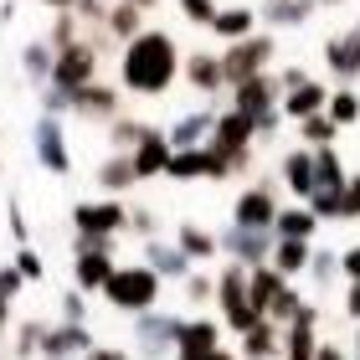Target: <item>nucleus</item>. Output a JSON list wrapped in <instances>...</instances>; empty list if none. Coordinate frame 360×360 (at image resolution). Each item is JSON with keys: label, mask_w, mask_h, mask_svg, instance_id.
Here are the masks:
<instances>
[{"label": "nucleus", "mask_w": 360, "mask_h": 360, "mask_svg": "<svg viewBox=\"0 0 360 360\" xmlns=\"http://www.w3.org/2000/svg\"><path fill=\"white\" fill-rule=\"evenodd\" d=\"M283 288H288V278L278 273V268H268V263H263V268H252V299L263 304V314H268V304H273Z\"/></svg>", "instance_id": "c756f323"}, {"label": "nucleus", "mask_w": 360, "mask_h": 360, "mask_svg": "<svg viewBox=\"0 0 360 360\" xmlns=\"http://www.w3.org/2000/svg\"><path fill=\"white\" fill-rule=\"evenodd\" d=\"M175 68H180L175 37H165V31H139V37L129 41L124 62H119V77H124V88H134V93H165L175 83Z\"/></svg>", "instance_id": "f257e3e1"}, {"label": "nucleus", "mask_w": 360, "mask_h": 360, "mask_svg": "<svg viewBox=\"0 0 360 360\" xmlns=\"http://www.w3.org/2000/svg\"><path fill=\"white\" fill-rule=\"evenodd\" d=\"M180 11H186V21H195V26H211L217 21V0H180Z\"/></svg>", "instance_id": "79ce46f5"}, {"label": "nucleus", "mask_w": 360, "mask_h": 360, "mask_svg": "<svg viewBox=\"0 0 360 360\" xmlns=\"http://www.w3.org/2000/svg\"><path fill=\"white\" fill-rule=\"evenodd\" d=\"M186 72H191V88H195V93H217V88L226 83V72H221V57H211V52H195Z\"/></svg>", "instance_id": "393cba45"}, {"label": "nucleus", "mask_w": 360, "mask_h": 360, "mask_svg": "<svg viewBox=\"0 0 360 360\" xmlns=\"http://www.w3.org/2000/svg\"><path fill=\"white\" fill-rule=\"evenodd\" d=\"M175 335H180V319L175 314H139L134 319V345H139V355H165V345H175Z\"/></svg>", "instance_id": "9b49d317"}, {"label": "nucleus", "mask_w": 360, "mask_h": 360, "mask_svg": "<svg viewBox=\"0 0 360 360\" xmlns=\"http://www.w3.org/2000/svg\"><path fill=\"white\" fill-rule=\"evenodd\" d=\"M11 237L26 242V221H21V206H11Z\"/></svg>", "instance_id": "603ef678"}, {"label": "nucleus", "mask_w": 360, "mask_h": 360, "mask_svg": "<svg viewBox=\"0 0 360 360\" xmlns=\"http://www.w3.org/2000/svg\"><path fill=\"white\" fill-rule=\"evenodd\" d=\"M314 360H350V355H345V350H335V345H319V355H314Z\"/></svg>", "instance_id": "864d4df0"}, {"label": "nucleus", "mask_w": 360, "mask_h": 360, "mask_svg": "<svg viewBox=\"0 0 360 360\" xmlns=\"http://www.w3.org/2000/svg\"><path fill=\"white\" fill-rule=\"evenodd\" d=\"M242 355H248V360H273V355H283V324H273V319L252 324V330L242 335Z\"/></svg>", "instance_id": "6ab92c4d"}, {"label": "nucleus", "mask_w": 360, "mask_h": 360, "mask_svg": "<svg viewBox=\"0 0 360 360\" xmlns=\"http://www.w3.org/2000/svg\"><path fill=\"white\" fill-rule=\"evenodd\" d=\"M98 180H103V186L108 191H129V186H134V160H129V155H113V160H103V170H98Z\"/></svg>", "instance_id": "7c9ffc66"}, {"label": "nucleus", "mask_w": 360, "mask_h": 360, "mask_svg": "<svg viewBox=\"0 0 360 360\" xmlns=\"http://www.w3.org/2000/svg\"><path fill=\"white\" fill-rule=\"evenodd\" d=\"M232 221L237 226H273L278 221V201H273V186H252L237 195L232 206Z\"/></svg>", "instance_id": "f8f14e48"}, {"label": "nucleus", "mask_w": 360, "mask_h": 360, "mask_svg": "<svg viewBox=\"0 0 360 360\" xmlns=\"http://www.w3.org/2000/svg\"><path fill=\"white\" fill-rule=\"evenodd\" d=\"M170 155H175V150H170V139H165V134H150L129 160H134V175H139V180H150V175H160V170L170 165Z\"/></svg>", "instance_id": "412c9836"}, {"label": "nucleus", "mask_w": 360, "mask_h": 360, "mask_svg": "<svg viewBox=\"0 0 360 360\" xmlns=\"http://www.w3.org/2000/svg\"><path fill=\"white\" fill-rule=\"evenodd\" d=\"M324 62H330V72H335V77L355 83V77H360V31L330 37V41H324Z\"/></svg>", "instance_id": "ddd939ff"}, {"label": "nucleus", "mask_w": 360, "mask_h": 360, "mask_svg": "<svg viewBox=\"0 0 360 360\" xmlns=\"http://www.w3.org/2000/svg\"><path fill=\"white\" fill-rule=\"evenodd\" d=\"M72 221H77V252H108V237L129 221V211L119 201H98V206L83 201L72 211Z\"/></svg>", "instance_id": "20e7f679"}, {"label": "nucleus", "mask_w": 360, "mask_h": 360, "mask_svg": "<svg viewBox=\"0 0 360 360\" xmlns=\"http://www.w3.org/2000/svg\"><path fill=\"white\" fill-rule=\"evenodd\" d=\"M309 211H314V217L319 221H330V217H340V191H314V195H309Z\"/></svg>", "instance_id": "a19ab883"}, {"label": "nucleus", "mask_w": 360, "mask_h": 360, "mask_svg": "<svg viewBox=\"0 0 360 360\" xmlns=\"http://www.w3.org/2000/svg\"><path fill=\"white\" fill-rule=\"evenodd\" d=\"M345 314L360 319V283H350V293H345Z\"/></svg>", "instance_id": "3c124183"}, {"label": "nucleus", "mask_w": 360, "mask_h": 360, "mask_svg": "<svg viewBox=\"0 0 360 360\" xmlns=\"http://www.w3.org/2000/svg\"><path fill=\"white\" fill-rule=\"evenodd\" d=\"M273 232H278V237H299V242H309V237L319 232V217H314L309 206H288V211H278Z\"/></svg>", "instance_id": "b1692460"}, {"label": "nucleus", "mask_w": 360, "mask_h": 360, "mask_svg": "<svg viewBox=\"0 0 360 360\" xmlns=\"http://www.w3.org/2000/svg\"><path fill=\"white\" fill-rule=\"evenodd\" d=\"M268 57H273V37L268 31H252V37H242V41H232V52L221 57V72H226V83H248V77H257L268 68Z\"/></svg>", "instance_id": "423d86ee"}, {"label": "nucleus", "mask_w": 360, "mask_h": 360, "mask_svg": "<svg viewBox=\"0 0 360 360\" xmlns=\"http://www.w3.org/2000/svg\"><path fill=\"white\" fill-rule=\"evenodd\" d=\"M150 134H160V129H150V124H113V144H119V155H129V150H139Z\"/></svg>", "instance_id": "4c0bfd02"}, {"label": "nucleus", "mask_w": 360, "mask_h": 360, "mask_svg": "<svg viewBox=\"0 0 360 360\" xmlns=\"http://www.w3.org/2000/svg\"><path fill=\"white\" fill-rule=\"evenodd\" d=\"M15 268H21L26 278H41V273H46V263H41V257L31 252V248H21V252H15Z\"/></svg>", "instance_id": "c03bdc74"}, {"label": "nucleus", "mask_w": 360, "mask_h": 360, "mask_svg": "<svg viewBox=\"0 0 360 360\" xmlns=\"http://www.w3.org/2000/svg\"><path fill=\"white\" fill-rule=\"evenodd\" d=\"M21 68H26L31 83H41V88H46V83H52V68H57V46H52V41H31Z\"/></svg>", "instance_id": "bb28decb"}, {"label": "nucleus", "mask_w": 360, "mask_h": 360, "mask_svg": "<svg viewBox=\"0 0 360 360\" xmlns=\"http://www.w3.org/2000/svg\"><path fill=\"white\" fill-rule=\"evenodd\" d=\"M232 93H237L232 108L248 113V119L257 124V134H273V129L283 124V98H278V93H283V83H278V77H263V72H257V77H248V83H237Z\"/></svg>", "instance_id": "7ed1b4c3"}, {"label": "nucleus", "mask_w": 360, "mask_h": 360, "mask_svg": "<svg viewBox=\"0 0 360 360\" xmlns=\"http://www.w3.org/2000/svg\"><path fill=\"white\" fill-rule=\"evenodd\" d=\"M299 134L309 139V150H324V144L340 134V124L330 119V113H314V119H304V124H299Z\"/></svg>", "instance_id": "f704fd0d"}, {"label": "nucleus", "mask_w": 360, "mask_h": 360, "mask_svg": "<svg viewBox=\"0 0 360 360\" xmlns=\"http://www.w3.org/2000/svg\"><path fill=\"white\" fill-rule=\"evenodd\" d=\"M72 278H77V288H108V278H113V263H108V252H77V263H72Z\"/></svg>", "instance_id": "4be33fe9"}, {"label": "nucleus", "mask_w": 360, "mask_h": 360, "mask_svg": "<svg viewBox=\"0 0 360 360\" xmlns=\"http://www.w3.org/2000/svg\"><path fill=\"white\" fill-rule=\"evenodd\" d=\"M144 257H150V268H155L160 278H165V273H170V278H191V263H195L180 242H175V248H170V242H150V248H144Z\"/></svg>", "instance_id": "aec40b11"}, {"label": "nucleus", "mask_w": 360, "mask_h": 360, "mask_svg": "<svg viewBox=\"0 0 360 360\" xmlns=\"http://www.w3.org/2000/svg\"><path fill=\"white\" fill-rule=\"evenodd\" d=\"M108 304L113 309H124V314H150V309L160 304V273L155 268H113L108 278Z\"/></svg>", "instance_id": "f03ea898"}, {"label": "nucleus", "mask_w": 360, "mask_h": 360, "mask_svg": "<svg viewBox=\"0 0 360 360\" xmlns=\"http://www.w3.org/2000/svg\"><path fill=\"white\" fill-rule=\"evenodd\" d=\"M108 31L134 41V37H139V6H129V0H124V6H113V11H108Z\"/></svg>", "instance_id": "c9c22d12"}, {"label": "nucleus", "mask_w": 360, "mask_h": 360, "mask_svg": "<svg viewBox=\"0 0 360 360\" xmlns=\"http://www.w3.org/2000/svg\"><path fill=\"white\" fill-rule=\"evenodd\" d=\"M309 242H299V237H278V248H273V268L283 273V278H299V273H309Z\"/></svg>", "instance_id": "5701e85b"}, {"label": "nucleus", "mask_w": 360, "mask_h": 360, "mask_svg": "<svg viewBox=\"0 0 360 360\" xmlns=\"http://www.w3.org/2000/svg\"><path fill=\"white\" fill-rule=\"evenodd\" d=\"M314 170H319V186L324 191H340V186H345V165H340V155L330 150V144H324V150H314Z\"/></svg>", "instance_id": "2f4dec72"}, {"label": "nucleus", "mask_w": 360, "mask_h": 360, "mask_svg": "<svg viewBox=\"0 0 360 360\" xmlns=\"http://www.w3.org/2000/svg\"><path fill=\"white\" fill-rule=\"evenodd\" d=\"M217 350H221V324L217 319H180V335H175L180 360H211Z\"/></svg>", "instance_id": "1a4fd4ad"}, {"label": "nucleus", "mask_w": 360, "mask_h": 360, "mask_svg": "<svg viewBox=\"0 0 360 360\" xmlns=\"http://www.w3.org/2000/svg\"><path fill=\"white\" fill-rule=\"evenodd\" d=\"M340 273H345V268H340V257H335V252H314V257H309V278H314L319 288H330Z\"/></svg>", "instance_id": "58836bf2"}, {"label": "nucleus", "mask_w": 360, "mask_h": 360, "mask_svg": "<svg viewBox=\"0 0 360 360\" xmlns=\"http://www.w3.org/2000/svg\"><path fill=\"white\" fill-rule=\"evenodd\" d=\"M217 242H221V252H232V263H242V268H263V263H273L278 232H273V226H237V221H232Z\"/></svg>", "instance_id": "39448f33"}, {"label": "nucleus", "mask_w": 360, "mask_h": 360, "mask_svg": "<svg viewBox=\"0 0 360 360\" xmlns=\"http://www.w3.org/2000/svg\"><path fill=\"white\" fill-rule=\"evenodd\" d=\"M206 134H217V113H211V108L186 113V119H180L165 139H170V150H201V139H206Z\"/></svg>", "instance_id": "f3484780"}, {"label": "nucleus", "mask_w": 360, "mask_h": 360, "mask_svg": "<svg viewBox=\"0 0 360 360\" xmlns=\"http://www.w3.org/2000/svg\"><path fill=\"white\" fill-rule=\"evenodd\" d=\"M93 72H98V52H93L88 41H72L68 52H57L52 88H62V93H77V88H88V83H93Z\"/></svg>", "instance_id": "6e6552de"}, {"label": "nucleus", "mask_w": 360, "mask_h": 360, "mask_svg": "<svg viewBox=\"0 0 360 360\" xmlns=\"http://www.w3.org/2000/svg\"><path fill=\"white\" fill-rule=\"evenodd\" d=\"M252 21H257V15L248 6H232V11H221L217 21H211V31L226 37V41H242V37H252Z\"/></svg>", "instance_id": "cd10ccee"}, {"label": "nucleus", "mask_w": 360, "mask_h": 360, "mask_svg": "<svg viewBox=\"0 0 360 360\" xmlns=\"http://www.w3.org/2000/svg\"><path fill=\"white\" fill-rule=\"evenodd\" d=\"M72 108H77V113H93V119H113V113H119V93L88 83V88L72 93Z\"/></svg>", "instance_id": "a878e982"}, {"label": "nucleus", "mask_w": 360, "mask_h": 360, "mask_svg": "<svg viewBox=\"0 0 360 360\" xmlns=\"http://www.w3.org/2000/svg\"><path fill=\"white\" fill-rule=\"evenodd\" d=\"M41 350L52 355V360H68V355H77V350H93V330H88V324H62V330H46Z\"/></svg>", "instance_id": "a211bd4d"}, {"label": "nucleus", "mask_w": 360, "mask_h": 360, "mask_svg": "<svg viewBox=\"0 0 360 360\" xmlns=\"http://www.w3.org/2000/svg\"><path fill=\"white\" fill-rule=\"evenodd\" d=\"M355 217H360V175L340 186V221H355Z\"/></svg>", "instance_id": "ea45409f"}, {"label": "nucleus", "mask_w": 360, "mask_h": 360, "mask_svg": "<svg viewBox=\"0 0 360 360\" xmlns=\"http://www.w3.org/2000/svg\"><path fill=\"white\" fill-rule=\"evenodd\" d=\"M175 242H180V248H186L191 257H211V252L221 248V242L211 237V232H201V226H195V221H180V237H175Z\"/></svg>", "instance_id": "473e14b6"}, {"label": "nucleus", "mask_w": 360, "mask_h": 360, "mask_svg": "<svg viewBox=\"0 0 360 360\" xmlns=\"http://www.w3.org/2000/svg\"><path fill=\"white\" fill-rule=\"evenodd\" d=\"M355 360H360V340H355Z\"/></svg>", "instance_id": "052dcab7"}, {"label": "nucleus", "mask_w": 360, "mask_h": 360, "mask_svg": "<svg viewBox=\"0 0 360 360\" xmlns=\"http://www.w3.org/2000/svg\"><path fill=\"white\" fill-rule=\"evenodd\" d=\"M72 37H77V21H72V15H62V21H57V31H52L46 41H52L57 52H68V46H72Z\"/></svg>", "instance_id": "37998d69"}, {"label": "nucleus", "mask_w": 360, "mask_h": 360, "mask_svg": "<svg viewBox=\"0 0 360 360\" xmlns=\"http://www.w3.org/2000/svg\"><path fill=\"white\" fill-rule=\"evenodd\" d=\"M340 268H345V278H350V283H360V248L340 252Z\"/></svg>", "instance_id": "09e8293b"}, {"label": "nucleus", "mask_w": 360, "mask_h": 360, "mask_svg": "<svg viewBox=\"0 0 360 360\" xmlns=\"http://www.w3.org/2000/svg\"><path fill=\"white\" fill-rule=\"evenodd\" d=\"M37 160L52 175H68L72 170V160H68V139H62V129H57V119H41L37 124Z\"/></svg>", "instance_id": "4468645a"}, {"label": "nucleus", "mask_w": 360, "mask_h": 360, "mask_svg": "<svg viewBox=\"0 0 360 360\" xmlns=\"http://www.w3.org/2000/svg\"><path fill=\"white\" fill-rule=\"evenodd\" d=\"M211 360H232V355H226V350H217V355H211Z\"/></svg>", "instance_id": "13d9d810"}, {"label": "nucleus", "mask_w": 360, "mask_h": 360, "mask_svg": "<svg viewBox=\"0 0 360 360\" xmlns=\"http://www.w3.org/2000/svg\"><path fill=\"white\" fill-rule=\"evenodd\" d=\"M21 283H26V273H21V268H0V299H11V293L21 288Z\"/></svg>", "instance_id": "a18cd8bd"}, {"label": "nucleus", "mask_w": 360, "mask_h": 360, "mask_svg": "<svg viewBox=\"0 0 360 360\" xmlns=\"http://www.w3.org/2000/svg\"><path fill=\"white\" fill-rule=\"evenodd\" d=\"M319 6H345V0H319Z\"/></svg>", "instance_id": "bf43d9fd"}, {"label": "nucleus", "mask_w": 360, "mask_h": 360, "mask_svg": "<svg viewBox=\"0 0 360 360\" xmlns=\"http://www.w3.org/2000/svg\"><path fill=\"white\" fill-rule=\"evenodd\" d=\"M62 314L68 324H83V293H62Z\"/></svg>", "instance_id": "de8ad7c7"}, {"label": "nucleus", "mask_w": 360, "mask_h": 360, "mask_svg": "<svg viewBox=\"0 0 360 360\" xmlns=\"http://www.w3.org/2000/svg\"><path fill=\"white\" fill-rule=\"evenodd\" d=\"M129 226H134V232H144V237H155V217H150V211H134V217H129Z\"/></svg>", "instance_id": "8fccbe9b"}, {"label": "nucleus", "mask_w": 360, "mask_h": 360, "mask_svg": "<svg viewBox=\"0 0 360 360\" xmlns=\"http://www.w3.org/2000/svg\"><path fill=\"white\" fill-rule=\"evenodd\" d=\"M252 134H257V124L248 119V113H221L217 119V134H211V150H221L226 160H232V170H248V144H252Z\"/></svg>", "instance_id": "0eeeda50"}, {"label": "nucleus", "mask_w": 360, "mask_h": 360, "mask_svg": "<svg viewBox=\"0 0 360 360\" xmlns=\"http://www.w3.org/2000/svg\"><path fill=\"white\" fill-rule=\"evenodd\" d=\"M324 108H330V93H324L314 77H309L304 88H288V98H283V119H293V124L314 119V113H324Z\"/></svg>", "instance_id": "dca6fc26"}, {"label": "nucleus", "mask_w": 360, "mask_h": 360, "mask_svg": "<svg viewBox=\"0 0 360 360\" xmlns=\"http://www.w3.org/2000/svg\"><path fill=\"white\" fill-rule=\"evenodd\" d=\"M129 6H139V11H144V6H155V0H129Z\"/></svg>", "instance_id": "4d7b16f0"}, {"label": "nucleus", "mask_w": 360, "mask_h": 360, "mask_svg": "<svg viewBox=\"0 0 360 360\" xmlns=\"http://www.w3.org/2000/svg\"><path fill=\"white\" fill-rule=\"evenodd\" d=\"M41 6H57V11H68V6H77V0H41Z\"/></svg>", "instance_id": "6e6d98bb"}, {"label": "nucleus", "mask_w": 360, "mask_h": 360, "mask_svg": "<svg viewBox=\"0 0 360 360\" xmlns=\"http://www.w3.org/2000/svg\"><path fill=\"white\" fill-rule=\"evenodd\" d=\"M319 309L304 304L299 314H293V324H283V360H314L319 355Z\"/></svg>", "instance_id": "9d476101"}, {"label": "nucleus", "mask_w": 360, "mask_h": 360, "mask_svg": "<svg viewBox=\"0 0 360 360\" xmlns=\"http://www.w3.org/2000/svg\"><path fill=\"white\" fill-rule=\"evenodd\" d=\"M88 360H129L124 350H88Z\"/></svg>", "instance_id": "5fc2aeb1"}, {"label": "nucleus", "mask_w": 360, "mask_h": 360, "mask_svg": "<svg viewBox=\"0 0 360 360\" xmlns=\"http://www.w3.org/2000/svg\"><path fill=\"white\" fill-rule=\"evenodd\" d=\"M211 288H217V283H211L206 273H191V278H186V293H191V299H211Z\"/></svg>", "instance_id": "49530a36"}, {"label": "nucleus", "mask_w": 360, "mask_h": 360, "mask_svg": "<svg viewBox=\"0 0 360 360\" xmlns=\"http://www.w3.org/2000/svg\"><path fill=\"white\" fill-rule=\"evenodd\" d=\"M330 119L340 124V129H350V124H360V93H350V88H340L335 98H330Z\"/></svg>", "instance_id": "72a5a7b5"}, {"label": "nucleus", "mask_w": 360, "mask_h": 360, "mask_svg": "<svg viewBox=\"0 0 360 360\" xmlns=\"http://www.w3.org/2000/svg\"><path fill=\"white\" fill-rule=\"evenodd\" d=\"M299 309H304V299H299V288L288 283V288L268 304V319H273V324H293V314H299Z\"/></svg>", "instance_id": "e433bc0d"}, {"label": "nucleus", "mask_w": 360, "mask_h": 360, "mask_svg": "<svg viewBox=\"0 0 360 360\" xmlns=\"http://www.w3.org/2000/svg\"><path fill=\"white\" fill-rule=\"evenodd\" d=\"M319 0H268V21L273 26H304L314 15Z\"/></svg>", "instance_id": "c85d7f7f"}, {"label": "nucleus", "mask_w": 360, "mask_h": 360, "mask_svg": "<svg viewBox=\"0 0 360 360\" xmlns=\"http://www.w3.org/2000/svg\"><path fill=\"white\" fill-rule=\"evenodd\" d=\"M283 186L293 191V195H314L319 191V170H314V150H288L283 155Z\"/></svg>", "instance_id": "2eb2a0df"}]
</instances>
